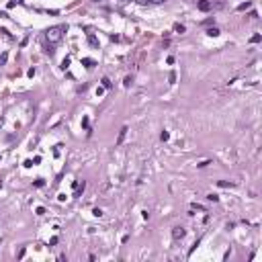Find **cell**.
I'll use <instances>...</instances> for the list:
<instances>
[{"label": "cell", "instance_id": "cell-1", "mask_svg": "<svg viewBox=\"0 0 262 262\" xmlns=\"http://www.w3.org/2000/svg\"><path fill=\"white\" fill-rule=\"evenodd\" d=\"M66 25H57V27H49L47 31H45V39H47L49 45H57V43L62 41L64 33H66Z\"/></svg>", "mask_w": 262, "mask_h": 262}, {"label": "cell", "instance_id": "cell-2", "mask_svg": "<svg viewBox=\"0 0 262 262\" xmlns=\"http://www.w3.org/2000/svg\"><path fill=\"white\" fill-rule=\"evenodd\" d=\"M186 235V229L182 227V225H176V227H172V240H182V238H184Z\"/></svg>", "mask_w": 262, "mask_h": 262}, {"label": "cell", "instance_id": "cell-3", "mask_svg": "<svg viewBox=\"0 0 262 262\" xmlns=\"http://www.w3.org/2000/svg\"><path fill=\"white\" fill-rule=\"evenodd\" d=\"M197 8L203 10V13H209V10L213 8V2H211V0H199V2H197Z\"/></svg>", "mask_w": 262, "mask_h": 262}, {"label": "cell", "instance_id": "cell-4", "mask_svg": "<svg viewBox=\"0 0 262 262\" xmlns=\"http://www.w3.org/2000/svg\"><path fill=\"white\" fill-rule=\"evenodd\" d=\"M127 131H129L127 127H121V131H119V137H117V141H115V145H121V144H123V139L127 137Z\"/></svg>", "mask_w": 262, "mask_h": 262}, {"label": "cell", "instance_id": "cell-5", "mask_svg": "<svg viewBox=\"0 0 262 262\" xmlns=\"http://www.w3.org/2000/svg\"><path fill=\"white\" fill-rule=\"evenodd\" d=\"M82 66H84V68H88V70H92L96 64H94V60H90V57H84V60H82Z\"/></svg>", "mask_w": 262, "mask_h": 262}, {"label": "cell", "instance_id": "cell-6", "mask_svg": "<svg viewBox=\"0 0 262 262\" xmlns=\"http://www.w3.org/2000/svg\"><path fill=\"white\" fill-rule=\"evenodd\" d=\"M88 45L90 47H98V39L94 37V35H88Z\"/></svg>", "mask_w": 262, "mask_h": 262}, {"label": "cell", "instance_id": "cell-7", "mask_svg": "<svg viewBox=\"0 0 262 262\" xmlns=\"http://www.w3.org/2000/svg\"><path fill=\"white\" fill-rule=\"evenodd\" d=\"M207 35H209V37H217V35H219V29H217V27L207 29Z\"/></svg>", "mask_w": 262, "mask_h": 262}, {"label": "cell", "instance_id": "cell-8", "mask_svg": "<svg viewBox=\"0 0 262 262\" xmlns=\"http://www.w3.org/2000/svg\"><path fill=\"white\" fill-rule=\"evenodd\" d=\"M260 41H262V35L260 33H256V35L250 37V43H260Z\"/></svg>", "mask_w": 262, "mask_h": 262}, {"label": "cell", "instance_id": "cell-9", "mask_svg": "<svg viewBox=\"0 0 262 262\" xmlns=\"http://www.w3.org/2000/svg\"><path fill=\"white\" fill-rule=\"evenodd\" d=\"M217 184H219L221 188H229V186H234V182H227V180H219Z\"/></svg>", "mask_w": 262, "mask_h": 262}, {"label": "cell", "instance_id": "cell-10", "mask_svg": "<svg viewBox=\"0 0 262 262\" xmlns=\"http://www.w3.org/2000/svg\"><path fill=\"white\" fill-rule=\"evenodd\" d=\"M250 6H252V2H242L240 6H238V10H248Z\"/></svg>", "mask_w": 262, "mask_h": 262}, {"label": "cell", "instance_id": "cell-11", "mask_svg": "<svg viewBox=\"0 0 262 262\" xmlns=\"http://www.w3.org/2000/svg\"><path fill=\"white\" fill-rule=\"evenodd\" d=\"M100 82H103V88H107V90H109L111 86H113V84H111V80H109V78H103Z\"/></svg>", "mask_w": 262, "mask_h": 262}, {"label": "cell", "instance_id": "cell-12", "mask_svg": "<svg viewBox=\"0 0 262 262\" xmlns=\"http://www.w3.org/2000/svg\"><path fill=\"white\" fill-rule=\"evenodd\" d=\"M174 31H176V33H184V25L176 23V25H174Z\"/></svg>", "mask_w": 262, "mask_h": 262}, {"label": "cell", "instance_id": "cell-13", "mask_svg": "<svg viewBox=\"0 0 262 262\" xmlns=\"http://www.w3.org/2000/svg\"><path fill=\"white\" fill-rule=\"evenodd\" d=\"M131 82H133V78H131V76H127V78L123 80V86H125V88H129V86H131Z\"/></svg>", "mask_w": 262, "mask_h": 262}, {"label": "cell", "instance_id": "cell-14", "mask_svg": "<svg viewBox=\"0 0 262 262\" xmlns=\"http://www.w3.org/2000/svg\"><path fill=\"white\" fill-rule=\"evenodd\" d=\"M207 201H211V203H217V201H219V197H217V195H207Z\"/></svg>", "mask_w": 262, "mask_h": 262}, {"label": "cell", "instance_id": "cell-15", "mask_svg": "<svg viewBox=\"0 0 262 262\" xmlns=\"http://www.w3.org/2000/svg\"><path fill=\"white\" fill-rule=\"evenodd\" d=\"M160 139H162V141H168V139H170V133H168V131H162Z\"/></svg>", "mask_w": 262, "mask_h": 262}, {"label": "cell", "instance_id": "cell-16", "mask_svg": "<svg viewBox=\"0 0 262 262\" xmlns=\"http://www.w3.org/2000/svg\"><path fill=\"white\" fill-rule=\"evenodd\" d=\"M6 60H8V55H6V53L0 55V66H4V64H6Z\"/></svg>", "mask_w": 262, "mask_h": 262}, {"label": "cell", "instance_id": "cell-17", "mask_svg": "<svg viewBox=\"0 0 262 262\" xmlns=\"http://www.w3.org/2000/svg\"><path fill=\"white\" fill-rule=\"evenodd\" d=\"M43 184H45V182H43V178H37V180H35V186H37V188H41Z\"/></svg>", "mask_w": 262, "mask_h": 262}, {"label": "cell", "instance_id": "cell-18", "mask_svg": "<svg viewBox=\"0 0 262 262\" xmlns=\"http://www.w3.org/2000/svg\"><path fill=\"white\" fill-rule=\"evenodd\" d=\"M168 80H170V84H174V82H176V74H174V72H170V76H168Z\"/></svg>", "mask_w": 262, "mask_h": 262}, {"label": "cell", "instance_id": "cell-19", "mask_svg": "<svg viewBox=\"0 0 262 262\" xmlns=\"http://www.w3.org/2000/svg\"><path fill=\"white\" fill-rule=\"evenodd\" d=\"M68 66H70V57H66V60H64V62H62V68L66 70V68H68Z\"/></svg>", "mask_w": 262, "mask_h": 262}, {"label": "cell", "instance_id": "cell-20", "mask_svg": "<svg viewBox=\"0 0 262 262\" xmlns=\"http://www.w3.org/2000/svg\"><path fill=\"white\" fill-rule=\"evenodd\" d=\"M23 164H25V168H31V166H33V160H25Z\"/></svg>", "mask_w": 262, "mask_h": 262}, {"label": "cell", "instance_id": "cell-21", "mask_svg": "<svg viewBox=\"0 0 262 262\" xmlns=\"http://www.w3.org/2000/svg\"><path fill=\"white\" fill-rule=\"evenodd\" d=\"M82 127H84V129H88V117L82 119Z\"/></svg>", "mask_w": 262, "mask_h": 262}, {"label": "cell", "instance_id": "cell-22", "mask_svg": "<svg viewBox=\"0 0 262 262\" xmlns=\"http://www.w3.org/2000/svg\"><path fill=\"white\" fill-rule=\"evenodd\" d=\"M209 164H211V162H209V160H205V162H201V164H197V166H199V168H205V166H209Z\"/></svg>", "mask_w": 262, "mask_h": 262}, {"label": "cell", "instance_id": "cell-23", "mask_svg": "<svg viewBox=\"0 0 262 262\" xmlns=\"http://www.w3.org/2000/svg\"><path fill=\"white\" fill-rule=\"evenodd\" d=\"M27 76H29V78H33V76H35V68H29V72H27Z\"/></svg>", "mask_w": 262, "mask_h": 262}, {"label": "cell", "instance_id": "cell-24", "mask_svg": "<svg viewBox=\"0 0 262 262\" xmlns=\"http://www.w3.org/2000/svg\"><path fill=\"white\" fill-rule=\"evenodd\" d=\"M37 215H45V209H43V207H37Z\"/></svg>", "mask_w": 262, "mask_h": 262}, {"label": "cell", "instance_id": "cell-25", "mask_svg": "<svg viewBox=\"0 0 262 262\" xmlns=\"http://www.w3.org/2000/svg\"><path fill=\"white\" fill-rule=\"evenodd\" d=\"M147 2H154V4H160V2H166V0H147Z\"/></svg>", "mask_w": 262, "mask_h": 262}, {"label": "cell", "instance_id": "cell-26", "mask_svg": "<svg viewBox=\"0 0 262 262\" xmlns=\"http://www.w3.org/2000/svg\"><path fill=\"white\" fill-rule=\"evenodd\" d=\"M0 186H2V182H0Z\"/></svg>", "mask_w": 262, "mask_h": 262}, {"label": "cell", "instance_id": "cell-27", "mask_svg": "<svg viewBox=\"0 0 262 262\" xmlns=\"http://www.w3.org/2000/svg\"><path fill=\"white\" fill-rule=\"evenodd\" d=\"M96 2H98V0H96Z\"/></svg>", "mask_w": 262, "mask_h": 262}]
</instances>
